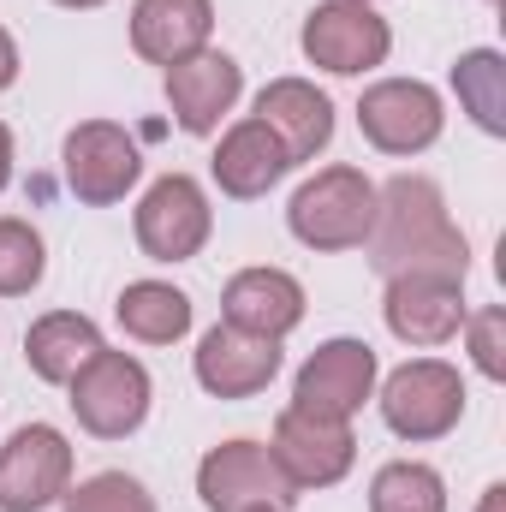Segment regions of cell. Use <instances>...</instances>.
Masks as SVG:
<instances>
[{
  "label": "cell",
  "mask_w": 506,
  "mask_h": 512,
  "mask_svg": "<svg viewBox=\"0 0 506 512\" xmlns=\"http://www.w3.org/2000/svg\"><path fill=\"white\" fill-rule=\"evenodd\" d=\"M381 417L399 441H441L465 417V376L441 358H411L381 382Z\"/></svg>",
  "instance_id": "cell-3"
},
{
  "label": "cell",
  "mask_w": 506,
  "mask_h": 512,
  "mask_svg": "<svg viewBox=\"0 0 506 512\" xmlns=\"http://www.w3.org/2000/svg\"><path fill=\"white\" fill-rule=\"evenodd\" d=\"M274 465H280V477L304 495V489H334L346 471H352V459H358V435H352V423H340V417H316V411H298V405H286L280 417H274Z\"/></svg>",
  "instance_id": "cell-6"
},
{
  "label": "cell",
  "mask_w": 506,
  "mask_h": 512,
  "mask_svg": "<svg viewBox=\"0 0 506 512\" xmlns=\"http://www.w3.org/2000/svg\"><path fill=\"white\" fill-rule=\"evenodd\" d=\"M256 120L280 137L286 161L298 167V161H316L328 149V137H334V102L310 78H274L256 96Z\"/></svg>",
  "instance_id": "cell-16"
},
{
  "label": "cell",
  "mask_w": 506,
  "mask_h": 512,
  "mask_svg": "<svg viewBox=\"0 0 506 512\" xmlns=\"http://www.w3.org/2000/svg\"><path fill=\"white\" fill-rule=\"evenodd\" d=\"M370 512H447V483L435 465L393 459L370 483Z\"/></svg>",
  "instance_id": "cell-23"
},
{
  "label": "cell",
  "mask_w": 506,
  "mask_h": 512,
  "mask_svg": "<svg viewBox=\"0 0 506 512\" xmlns=\"http://www.w3.org/2000/svg\"><path fill=\"white\" fill-rule=\"evenodd\" d=\"M197 501L209 512H245V507H292L298 489L280 477L274 453L256 441H221L197 465Z\"/></svg>",
  "instance_id": "cell-10"
},
{
  "label": "cell",
  "mask_w": 506,
  "mask_h": 512,
  "mask_svg": "<svg viewBox=\"0 0 506 512\" xmlns=\"http://www.w3.org/2000/svg\"><path fill=\"white\" fill-rule=\"evenodd\" d=\"M304 60L334 72V78H358V72H376L393 48V30L370 0H322L310 6L304 18Z\"/></svg>",
  "instance_id": "cell-5"
},
{
  "label": "cell",
  "mask_w": 506,
  "mask_h": 512,
  "mask_svg": "<svg viewBox=\"0 0 506 512\" xmlns=\"http://www.w3.org/2000/svg\"><path fill=\"white\" fill-rule=\"evenodd\" d=\"M114 316H120V328H126L131 340L173 346L191 328V298L179 286H167V280H131L126 292H120V304H114Z\"/></svg>",
  "instance_id": "cell-21"
},
{
  "label": "cell",
  "mask_w": 506,
  "mask_h": 512,
  "mask_svg": "<svg viewBox=\"0 0 506 512\" xmlns=\"http://www.w3.org/2000/svg\"><path fill=\"white\" fill-rule=\"evenodd\" d=\"M477 512H506V483H489V489H483V507Z\"/></svg>",
  "instance_id": "cell-29"
},
{
  "label": "cell",
  "mask_w": 506,
  "mask_h": 512,
  "mask_svg": "<svg viewBox=\"0 0 506 512\" xmlns=\"http://www.w3.org/2000/svg\"><path fill=\"white\" fill-rule=\"evenodd\" d=\"M6 179H12V131L0 126V191H6Z\"/></svg>",
  "instance_id": "cell-28"
},
{
  "label": "cell",
  "mask_w": 506,
  "mask_h": 512,
  "mask_svg": "<svg viewBox=\"0 0 506 512\" xmlns=\"http://www.w3.org/2000/svg\"><path fill=\"white\" fill-rule=\"evenodd\" d=\"M18 84V42L6 36V24H0V90H12Z\"/></svg>",
  "instance_id": "cell-27"
},
{
  "label": "cell",
  "mask_w": 506,
  "mask_h": 512,
  "mask_svg": "<svg viewBox=\"0 0 506 512\" xmlns=\"http://www.w3.org/2000/svg\"><path fill=\"white\" fill-rule=\"evenodd\" d=\"M60 167H66V191L90 209H108L120 203L137 173H143V155L131 143L126 126L114 120H84V126L66 131V149H60Z\"/></svg>",
  "instance_id": "cell-8"
},
{
  "label": "cell",
  "mask_w": 506,
  "mask_h": 512,
  "mask_svg": "<svg viewBox=\"0 0 506 512\" xmlns=\"http://www.w3.org/2000/svg\"><path fill=\"white\" fill-rule=\"evenodd\" d=\"M221 316H227V328L286 340L304 322V286L286 268H239L221 292Z\"/></svg>",
  "instance_id": "cell-17"
},
{
  "label": "cell",
  "mask_w": 506,
  "mask_h": 512,
  "mask_svg": "<svg viewBox=\"0 0 506 512\" xmlns=\"http://www.w3.org/2000/svg\"><path fill=\"white\" fill-rule=\"evenodd\" d=\"M453 90H459V102H465V114L477 120V126L489 131V137H501L506 131V60L495 48H471V54H459V66H453Z\"/></svg>",
  "instance_id": "cell-22"
},
{
  "label": "cell",
  "mask_w": 506,
  "mask_h": 512,
  "mask_svg": "<svg viewBox=\"0 0 506 512\" xmlns=\"http://www.w3.org/2000/svg\"><path fill=\"white\" fill-rule=\"evenodd\" d=\"M381 316L393 328V340L405 346H447L465 328V280H441V274H387V298Z\"/></svg>",
  "instance_id": "cell-13"
},
{
  "label": "cell",
  "mask_w": 506,
  "mask_h": 512,
  "mask_svg": "<svg viewBox=\"0 0 506 512\" xmlns=\"http://www.w3.org/2000/svg\"><path fill=\"white\" fill-rule=\"evenodd\" d=\"M54 6H72V12H90V6H108V0H54Z\"/></svg>",
  "instance_id": "cell-30"
},
{
  "label": "cell",
  "mask_w": 506,
  "mask_h": 512,
  "mask_svg": "<svg viewBox=\"0 0 506 512\" xmlns=\"http://www.w3.org/2000/svg\"><path fill=\"white\" fill-rule=\"evenodd\" d=\"M280 376V340H262L245 328H209L197 346V382L215 399H251Z\"/></svg>",
  "instance_id": "cell-15"
},
{
  "label": "cell",
  "mask_w": 506,
  "mask_h": 512,
  "mask_svg": "<svg viewBox=\"0 0 506 512\" xmlns=\"http://www.w3.org/2000/svg\"><path fill=\"white\" fill-rule=\"evenodd\" d=\"M215 185L227 191V197H239V203H251V197H268L286 173H292V161H286V149H280V137L262 126V120H239V126L227 131L221 143H215Z\"/></svg>",
  "instance_id": "cell-19"
},
{
  "label": "cell",
  "mask_w": 506,
  "mask_h": 512,
  "mask_svg": "<svg viewBox=\"0 0 506 512\" xmlns=\"http://www.w3.org/2000/svg\"><path fill=\"white\" fill-rule=\"evenodd\" d=\"M96 352H102V328L90 316H78V310H48L24 334V364L36 370V382H54V387H66Z\"/></svg>",
  "instance_id": "cell-20"
},
{
  "label": "cell",
  "mask_w": 506,
  "mask_h": 512,
  "mask_svg": "<svg viewBox=\"0 0 506 512\" xmlns=\"http://www.w3.org/2000/svg\"><path fill=\"white\" fill-rule=\"evenodd\" d=\"M447 126L441 96L417 78H381L358 96V131L376 143L381 155H423Z\"/></svg>",
  "instance_id": "cell-11"
},
{
  "label": "cell",
  "mask_w": 506,
  "mask_h": 512,
  "mask_svg": "<svg viewBox=\"0 0 506 512\" xmlns=\"http://www.w3.org/2000/svg\"><path fill=\"white\" fill-rule=\"evenodd\" d=\"M60 512H155V495L126 471H96L90 483L60 495Z\"/></svg>",
  "instance_id": "cell-25"
},
{
  "label": "cell",
  "mask_w": 506,
  "mask_h": 512,
  "mask_svg": "<svg viewBox=\"0 0 506 512\" xmlns=\"http://www.w3.org/2000/svg\"><path fill=\"white\" fill-rule=\"evenodd\" d=\"M245 512H286V507H245Z\"/></svg>",
  "instance_id": "cell-31"
},
{
  "label": "cell",
  "mask_w": 506,
  "mask_h": 512,
  "mask_svg": "<svg viewBox=\"0 0 506 512\" xmlns=\"http://www.w3.org/2000/svg\"><path fill=\"white\" fill-rule=\"evenodd\" d=\"M465 334H471V358H477V370L489 376V382H501L506 376V310H477V316H465Z\"/></svg>",
  "instance_id": "cell-26"
},
{
  "label": "cell",
  "mask_w": 506,
  "mask_h": 512,
  "mask_svg": "<svg viewBox=\"0 0 506 512\" xmlns=\"http://www.w3.org/2000/svg\"><path fill=\"white\" fill-rule=\"evenodd\" d=\"M239 90H245V72H239V60L221 54V48H203V54L167 66V108H173V120L191 131V137L221 131V120H227L233 102H239Z\"/></svg>",
  "instance_id": "cell-14"
},
{
  "label": "cell",
  "mask_w": 506,
  "mask_h": 512,
  "mask_svg": "<svg viewBox=\"0 0 506 512\" xmlns=\"http://www.w3.org/2000/svg\"><path fill=\"white\" fill-rule=\"evenodd\" d=\"M215 233V209L191 173H161L137 203V245L155 262H191Z\"/></svg>",
  "instance_id": "cell-7"
},
{
  "label": "cell",
  "mask_w": 506,
  "mask_h": 512,
  "mask_svg": "<svg viewBox=\"0 0 506 512\" xmlns=\"http://www.w3.org/2000/svg\"><path fill=\"white\" fill-rule=\"evenodd\" d=\"M370 262L381 274H441L465 280L471 245L447 221V197L423 173H393L376 191V227H370Z\"/></svg>",
  "instance_id": "cell-1"
},
{
  "label": "cell",
  "mask_w": 506,
  "mask_h": 512,
  "mask_svg": "<svg viewBox=\"0 0 506 512\" xmlns=\"http://www.w3.org/2000/svg\"><path fill=\"white\" fill-rule=\"evenodd\" d=\"M215 6L209 0H137L131 6V48L149 66H179L209 48Z\"/></svg>",
  "instance_id": "cell-18"
},
{
  "label": "cell",
  "mask_w": 506,
  "mask_h": 512,
  "mask_svg": "<svg viewBox=\"0 0 506 512\" xmlns=\"http://www.w3.org/2000/svg\"><path fill=\"white\" fill-rule=\"evenodd\" d=\"M72 489V441L54 423H24L0 447V512H42Z\"/></svg>",
  "instance_id": "cell-9"
},
{
  "label": "cell",
  "mask_w": 506,
  "mask_h": 512,
  "mask_svg": "<svg viewBox=\"0 0 506 512\" xmlns=\"http://www.w3.org/2000/svg\"><path fill=\"white\" fill-rule=\"evenodd\" d=\"M370 393H376V352H370L364 340H346V334H340V340H322V346L304 358V370H298V382H292V405H298V411H316V417L352 423Z\"/></svg>",
  "instance_id": "cell-12"
},
{
  "label": "cell",
  "mask_w": 506,
  "mask_h": 512,
  "mask_svg": "<svg viewBox=\"0 0 506 512\" xmlns=\"http://www.w3.org/2000/svg\"><path fill=\"white\" fill-rule=\"evenodd\" d=\"M48 268L42 233L18 215H0V298H24Z\"/></svg>",
  "instance_id": "cell-24"
},
{
  "label": "cell",
  "mask_w": 506,
  "mask_h": 512,
  "mask_svg": "<svg viewBox=\"0 0 506 512\" xmlns=\"http://www.w3.org/2000/svg\"><path fill=\"white\" fill-rule=\"evenodd\" d=\"M286 227L310 251H358L370 245V227H376V185L364 179V167L334 161L292 191Z\"/></svg>",
  "instance_id": "cell-2"
},
{
  "label": "cell",
  "mask_w": 506,
  "mask_h": 512,
  "mask_svg": "<svg viewBox=\"0 0 506 512\" xmlns=\"http://www.w3.org/2000/svg\"><path fill=\"white\" fill-rule=\"evenodd\" d=\"M72 411H78V423L96 435V441H126L143 429V417H149V370L131 358V352H96L78 376H72Z\"/></svg>",
  "instance_id": "cell-4"
}]
</instances>
